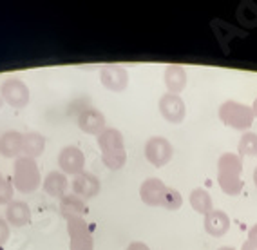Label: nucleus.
I'll use <instances>...</instances> for the list:
<instances>
[{"instance_id":"25","label":"nucleus","mask_w":257,"mask_h":250,"mask_svg":"<svg viewBox=\"0 0 257 250\" xmlns=\"http://www.w3.org/2000/svg\"><path fill=\"white\" fill-rule=\"evenodd\" d=\"M127 250H151L145 243H142V241H133L131 245L127 246Z\"/></svg>"},{"instance_id":"15","label":"nucleus","mask_w":257,"mask_h":250,"mask_svg":"<svg viewBox=\"0 0 257 250\" xmlns=\"http://www.w3.org/2000/svg\"><path fill=\"white\" fill-rule=\"evenodd\" d=\"M24 135L19 131H6L0 135V154L4 158H20Z\"/></svg>"},{"instance_id":"26","label":"nucleus","mask_w":257,"mask_h":250,"mask_svg":"<svg viewBox=\"0 0 257 250\" xmlns=\"http://www.w3.org/2000/svg\"><path fill=\"white\" fill-rule=\"evenodd\" d=\"M248 239L253 241V243H257V223L250 228V230H248Z\"/></svg>"},{"instance_id":"12","label":"nucleus","mask_w":257,"mask_h":250,"mask_svg":"<svg viewBox=\"0 0 257 250\" xmlns=\"http://www.w3.org/2000/svg\"><path fill=\"white\" fill-rule=\"evenodd\" d=\"M78 127L87 133V135H101L103 131L107 129L105 127V116L103 112L94 109V107H87L83 109L78 116Z\"/></svg>"},{"instance_id":"5","label":"nucleus","mask_w":257,"mask_h":250,"mask_svg":"<svg viewBox=\"0 0 257 250\" xmlns=\"http://www.w3.org/2000/svg\"><path fill=\"white\" fill-rule=\"evenodd\" d=\"M0 96L13 109H24L29 103V87L20 78H8L0 85Z\"/></svg>"},{"instance_id":"24","label":"nucleus","mask_w":257,"mask_h":250,"mask_svg":"<svg viewBox=\"0 0 257 250\" xmlns=\"http://www.w3.org/2000/svg\"><path fill=\"white\" fill-rule=\"evenodd\" d=\"M10 225H8V221H6L4 218H0V246H4L6 243H8V239H10Z\"/></svg>"},{"instance_id":"7","label":"nucleus","mask_w":257,"mask_h":250,"mask_svg":"<svg viewBox=\"0 0 257 250\" xmlns=\"http://www.w3.org/2000/svg\"><path fill=\"white\" fill-rule=\"evenodd\" d=\"M67 234H69L71 250H94V241L89 230L87 221L83 218L67 219Z\"/></svg>"},{"instance_id":"23","label":"nucleus","mask_w":257,"mask_h":250,"mask_svg":"<svg viewBox=\"0 0 257 250\" xmlns=\"http://www.w3.org/2000/svg\"><path fill=\"white\" fill-rule=\"evenodd\" d=\"M101 162L110 171H119L127 163V153L125 151H114V153H103Z\"/></svg>"},{"instance_id":"19","label":"nucleus","mask_w":257,"mask_h":250,"mask_svg":"<svg viewBox=\"0 0 257 250\" xmlns=\"http://www.w3.org/2000/svg\"><path fill=\"white\" fill-rule=\"evenodd\" d=\"M98 145L103 153H114V151H125L123 135L118 129H105L101 135H98Z\"/></svg>"},{"instance_id":"10","label":"nucleus","mask_w":257,"mask_h":250,"mask_svg":"<svg viewBox=\"0 0 257 250\" xmlns=\"http://www.w3.org/2000/svg\"><path fill=\"white\" fill-rule=\"evenodd\" d=\"M100 82L109 91L121 93L128 85V73L121 65H103L100 71Z\"/></svg>"},{"instance_id":"31","label":"nucleus","mask_w":257,"mask_h":250,"mask_svg":"<svg viewBox=\"0 0 257 250\" xmlns=\"http://www.w3.org/2000/svg\"><path fill=\"white\" fill-rule=\"evenodd\" d=\"M4 107V100H2V96H0V109Z\"/></svg>"},{"instance_id":"22","label":"nucleus","mask_w":257,"mask_h":250,"mask_svg":"<svg viewBox=\"0 0 257 250\" xmlns=\"http://www.w3.org/2000/svg\"><path fill=\"white\" fill-rule=\"evenodd\" d=\"M237 154L243 156H257V135L255 133H244L237 144Z\"/></svg>"},{"instance_id":"16","label":"nucleus","mask_w":257,"mask_h":250,"mask_svg":"<svg viewBox=\"0 0 257 250\" xmlns=\"http://www.w3.org/2000/svg\"><path fill=\"white\" fill-rule=\"evenodd\" d=\"M230 218L228 214L223 212V210H217L214 208L210 214L205 216V230L210 234L212 237H221L225 236L226 232L230 230Z\"/></svg>"},{"instance_id":"6","label":"nucleus","mask_w":257,"mask_h":250,"mask_svg":"<svg viewBox=\"0 0 257 250\" xmlns=\"http://www.w3.org/2000/svg\"><path fill=\"white\" fill-rule=\"evenodd\" d=\"M143 153H145V158H147V162L154 167H163L172 160L174 156V147L170 144L169 140L163 138V136H152V138L147 140V144H145V149H143Z\"/></svg>"},{"instance_id":"8","label":"nucleus","mask_w":257,"mask_h":250,"mask_svg":"<svg viewBox=\"0 0 257 250\" xmlns=\"http://www.w3.org/2000/svg\"><path fill=\"white\" fill-rule=\"evenodd\" d=\"M58 167L60 172H64L65 176H78L85 172V156L78 147L67 145L58 154Z\"/></svg>"},{"instance_id":"21","label":"nucleus","mask_w":257,"mask_h":250,"mask_svg":"<svg viewBox=\"0 0 257 250\" xmlns=\"http://www.w3.org/2000/svg\"><path fill=\"white\" fill-rule=\"evenodd\" d=\"M188 201H190L194 210L198 214H201V216H207V214H210L212 210H214L212 196L208 194V190L201 189V187H199V189H194L192 192H190Z\"/></svg>"},{"instance_id":"17","label":"nucleus","mask_w":257,"mask_h":250,"mask_svg":"<svg viewBox=\"0 0 257 250\" xmlns=\"http://www.w3.org/2000/svg\"><path fill=\"white\" fill-rule=\"evenodd\" d=\"M69 187V180L64 172L60 171H51L44 180V190L46 194L55 199H62L65 196V190Z\"/></svg>"},{"instance_id":"29","label":"nucleus","mask_w":257,"mask_h":250,"mask_svg":"<svg viewBox=\"0 0 257 250\" xmlns=\"http://www.w3.org/2000/svg\"><path fill=\"white\" fill-rule=\"evenodd\" d=\"M253 183H255V187H257V167L253 169Z\"/></svg>"},{"instance_id":"13","label":"nucleus","mask_w":257,"mask_h":250,"mask_svg":"<svg viewBox=\"0 0 257 250\" xmlns=\"http://www.w3.org/2000/svg\"><path fill=\"white\" fill-rule=\"evenodd\" d=\"M163 80H165V87L170 94H179L187 87V82H188L187 69H185L183 65H176V64L167 65Z\"/></svg>"},{"instance_id":"27","label":"nucleus","mask_w":257,"mask_h":250,"mask_svg":"<svg viewBox=\"0 0 257 250\" xmlns=\"http://www.w3.org/2000/svg\"><path fill=\"white\" fill-rule=\"evenodd\" d=\"M241 250H257V243H253V241L246 239L243 243V246H241Z\"/></svg>"},{"instance_id":"14","label":"nucleus","mask_w":257,"mask_h":250,"mask_svg":"<svg viewBox=\"0 0 257 250\" xmlns=\"http://www.w3.org/2000/svg\"><path fill=\"white\" fill-rule=\"evenodd\" d=\"M6 221L13 227H28L31 223V208L26 201H11L6 207Z\"/></svg>"},{"instance_id":"2","label":"nucleus","mask_w":257,"mask_h":250,"mask_svg":"<svg viewBox=\"0 0 257 250\" xmlns=\"http://www.w3.org/2000/svg\"><path fill=\"white\" fill-rule=\"evenodd\" d=\"M241 172H243V158L235 153L221 154L217 160V185L226 196L241 194L244 187Z\"/></svg>"},{"instance_id":"11","label":"nucleus","mask_w":257,"mask_h":250,"mask_svg":"<svg viewBox=\"0 0 257 250\" xmlns=\"http://www.w3.org/2000/svg\"><path fill=\"white\" fill-rule=\"evenodd\" d=\"M71 187H73V194L85 201V199L98 196V192H100V180L94 174H91V172H82L78 176H74Z\"/></svg>"},{"instance_id":"1","label":"nucleus","mask_w":257,"mask_h":250,"mask_svg":"<svg viewBox=\"0 0 257 250\" xmlns=\"http://www.w3.org/2000/svg\"><path fill=\"white\" fill-rule=\"evenodd\" d=\"M140 198L149 207H161L167 210H178L183 205L179 190L165 185L160 178H147L140 187Z\"/></svg>"},{"instance_id":"30","label":"nucleus","mask_w":257,"mask_h":250,"mask_svg":"<svg viewBox=\"0 0 257 250\" xmlns=\"http://www.w3.org/2000/svg\"><path fill=\"white\" fill-rule=\"evenodd\" d=\"M217 250H235L234 246H221V248H217Z\"/></svg>"},{"instance_id":"32","label":"nucleus","mask_w":257,"mask_h":250,"mask_svg":"<svg viewBox=\"0 0 257 250\" xmlns=\"http://www.w3.org/2000/svg\"><path fill=\"white\" fill-rule=\"evenodd\" d=\"M4 180H6V178L2 176V174H0V183H2V181H4Z\"/></svg>"},{"instance_id":"4","label":"nucleus","mask_w":257,"mask_h":250,"mask_svg":"<svg viewBox=\"0 0 257 250\" xmlns=\"http://www.w3.org/2000/svg\"><path fill=\"white\" fill-rule=\"evenodd\" d=\"M219 120L235 131H246L253 125V116L252 107L246 103L235 102V100H226L225 103H221L219 107Z\"/></svg>"},{"instance_id":"3","label":"nucleus","mask_w":257,"mask_h":250,"mask_svg":"<svg viewBox=\"0 0 257 250\" xmlns=\"http://www.w3.org/2000/svg\"><path fill=\"white\" fill-rule=\"evenodd\" d=\"M13 187L22 194H31L42 185L40 169L31 158L20 156L15 160L13 165Z\"/></svg>"},{"instance_id":"28","label":"nucleus","mask_w":257,"mask_h":250,"mask_svg":"<svg viewBox=\"0 0 257 250\" xmlns=\"http://www.w3.org/2000/svg\"><path fill=\"white\" fill-rule=\"evenodd\" d=\"M252 111H253V116H255V120H257V98H255V100H253Z\"/></svg>"},{"instance_id":"18","label":"nucleus","mask_w":257,"mask_h":250,"mask_svg":"<svg viewBox=\"0 0 257 250\" xmlns=\"http://www.w3.org/2000/svg\"><path fill=\"white\" fill-rule=\"evenodd\" d=\"M60 212L65 219L83 218V214H87V205L82 198L74 194H65L60 199Z\"/></svg>"},{"instance_id":"9","label":"nucleus","mask_w":257,"mask_h":250,"mask_svg":"<svg viewBox=\"0 0 257 250\" xmlns=\"http://www.w3.org/2000/svg\"><path fill=\"white\" fill-rule=\"evenodd\" d=\"M160 112L161 116L165 118L169 123H181L185 120V114H187V105H185L183 98L179 94H163L160 98Z\"/></svg>"},{"instance_id":"20","label":"nucleus","mask_w":257,"mask_h":250,"mask_svg":"<svg viewBox=\"0 0 257 250\" xmlns=\"http://www.w3.org/2000/svg\"><path fill=\"white\" fill-rule=\"evenodd\" d=\"M46 151V136L40 133H26L24 135V145H22V156L26 158H38Z\"/></svg>"}]
</instances>
